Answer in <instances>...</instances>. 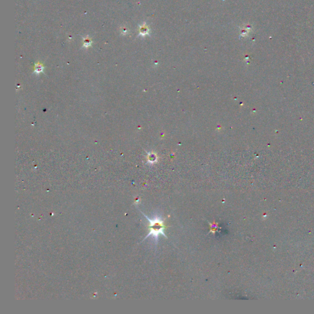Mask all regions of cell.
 Masks as SVG:
<instances>
[{
    "mask_svg": "<svg viewBox=\"0 0 314 314\" xmlns=\"http://www.w3.org/2000/svg\"><path fill=\"white\" fill-rule=\"evenodd\" d=\"M139 35L145 36L149 33V28L144 23L139 27Z\"/></svg>",
    "mask_w": 314,
    "mask_h": 314,
    "instance_id": "obj_2",
    "label": "cell"
},
{
    "mask_svg": "<svg viewBox=\"0 0 314 314\" xmlns=\"http://www.w3.org/2000/svg\"><path fill=\"white\" fill-rule=\"evenodd\" d=\"M249 31H250V28H249L242 29V30H241V35L243 36H244L247 35L248 33H249Z\"/></svg>",
    "mask_w": 314,
    "mask_h": 314,
    "instance_id": "obj_5",
    "label": "cell"
},
{
    "mask_svg": "<svg viewBox=\"0 0 314 314\" xmlns=\"http://www.w3.org/2000/svg\"><path fill=\"white\" fill-rule=\"evenodd\" d=\"M44 67L43 64L41 63H37L35 65V69H34V73L36 74H39L44 72Z\"/></svg>",
    "mask_w": 314,
    "mask_h": 314,
    "instance_id": "obj_3",
    "label": "cell"
},
{
    "mask_svg": "<svg viewBox=\"0 0 314 314\" xmlns=\"http://www.w3.org/2000/svg\"><path fill=\"white\" fill-rule=\"evenodd\" d=\"M144 216L147 219L148 222H149L148 228H149L150 230V232L145 237V239L148 237L152 236L154 241H156V242L157 243L158 241V237L160 234H162L163 236L166 237V236L164 232V230L166 228V226L164 225V221L162 217L155 216V217H153V218H150L149 217L146 216L145 214H144Z\"/></svg>",
    "mask_w": 314,
    "mask_h": 314,
    "instance_id": "obj_1",
    "label": "cell"
},
{
    "mask_svg": "<svg viewBox=\"0 0 314 314\" xmlns=\"http://www.w3.org/2000/svg\"><path fill=\"white\" fill-rule=\"evenodd\" d=\"M92 43V41L89 38L88 36H85L83 38V47L87 48L90 47Z\"/></svg>",
    "mask_w": 314,
    "mask_h": 314,
    "instance_id": "obj_4",
    "label": "cell"
}]
</instances>
